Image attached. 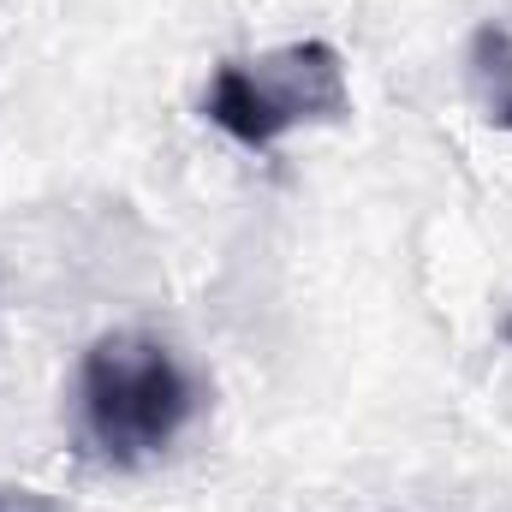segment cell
Here are the masks:
<instances>
[{
    "label": "cell",
    "mask_w": 512,
    "mask_h": 512,
    "mask_svg": "<svg viewBox=\"0 0 512 512\" xmlns=\"http://www.w3.org/2000/svg\"><path fill=\"white\" fill-rule=\"evenodd\" d=\"M197 411V382L149 334H102L78 370L84 441L108 465H143L179 441Z\"/></svg>",
    "instance_id": "cell-1"
},
{
    "label": "cell",
    "mask_w": 512,
    "mask_h": 512,
    "mask_svg": "<svg viewBox=\"0 0 512 512\" xmlns=\"http://www.w3.org/2000/svg\"><path fill=\"white\" fill-rule=\"evenodd\" d=\"M352 114L346 60L334 42H286L256 60H221L203 120L245 149H274L298 126H340Z\"/></svg>",
    "instance_id": "cell-2"
},
{
    "label": "cell",
    "mask_w": 512,
    "mask_h": 512,
    "mask_svg": "<svg viewBox=\"0 0 512 512\" xmlns=\"http://www.w3.org/2000/svg\"><path fill=\"white\" fill-rule=\"evenodd\" d=\"M471 96L483 126L512 131V30L501 24H483L471 36Z\"/></svg>",
    "instance_id": "cell-3"
},
{
    "label": "cell",
    "mask_w": 512,
    "mask_h": 512,
    "mask_svg": "<svg viewBox=\"0 0 512 512\" xmlns=\"http://www.w3.org/2000/svg\"><path fill=\"white\" fill-rule=\"evenodd\" d=\"M501 334H507V340H512V322H507V328H501Z\"/></svg>",
    "instance_id": "cell-4"
}]
</instances>
